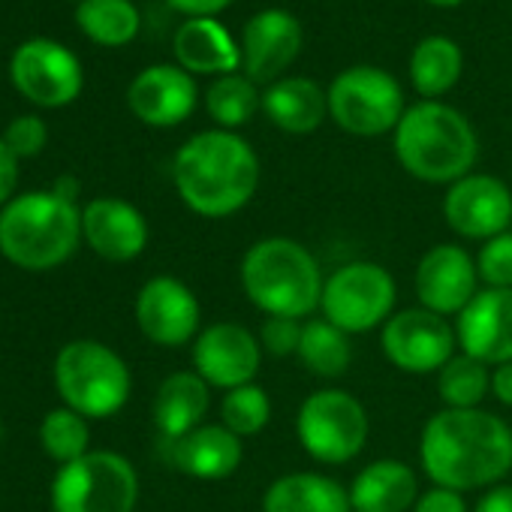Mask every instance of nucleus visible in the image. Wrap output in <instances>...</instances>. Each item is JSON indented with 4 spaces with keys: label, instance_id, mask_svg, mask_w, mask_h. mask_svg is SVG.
<instances>
[{
    "label": "nucleus",
    "instance_id": "f257e3e1",
    "mask_svg": "<svg viewBox=\"0 0 512 512\" xmlns=\"http://www.w3.org/2000/svg\"><path fill=\"white\" fill-rule=\"evenodd\" d=\"M419 461L428 479L452 491L500 485L512 470V428L482 407L434 413L419 437Z\"/></svg>",
    "mask_w": 512,
    "mask_h": 512
},
{
    "label": "nucleus",
    "instance_id": "f03ea898",
    "mask_svg": "<svg viewBox=\"0 0 512 512\" xmlns=\"http://www.w3.org/2000/svg\"><path fill=\"white\" fill-rule=\"evenodd\" d=\"M172 181L181 202L199 217H229L260 187V160L229 130H205L187 139L172 160Z\"/></svg>",
    "mask_w": 512,
    "mask_h": 512
},
{
    "label": "nucleus",
    "instance_id": "7ed1b4c3",
    "mask_svg": "<svg viewBox=\"0 0 512 512\" xmlns=\"http://www.w3.org/2000/svg\"><path fill=\"white\" fill-rule=\"evenodd\" d=\"M323 284L317 256L287 235L253 241L241 260V290L266 317H311L323 302Z\"/></svg>",
    "mask_w": 512,
    "mask_h": 512
},
{
    "label": "nucleus",
    "instance_id": "20e7f679",
    "mask_svg": "<svg viewBox=\"0 0 512 512\" xmlns=\"http://www.w3.org/2000/svg\"><path fill=\"white\" fill-rule=\"evenodd\" d=\"M82 241V208L55 190H34L0 208V253L25 272L64 266Z\"/></svg>",
    "mask_w": 512,
    "mask_h": 512
},
{
    "label": "nucleus",
    "instance_id": "39448f33",
    "mask_svg": "<svg viewBox=\"0 0 512 512\" xmlns=\"http://www.w3.org/2000/svg\"><path fill=\"white\" fill-rule=\"evenodd\" d=\"M476 133L470 121L437 100L416 103L395 127L401 166L425 184H455L476 163Z\"/></svg>",
    "mask_w": 512,
    "mask_h": 512
},
{
    "label": "nucleus",
    "instance_id": "423d86ee",
    "mask_svg": "<svg viewBox=\"0 0 512 512\" xmlns=\"http://www.w3.org/2000/svg\"><path fill=\"white\" fill-rule=\"evenodd\" d=\"M55 389L64 407L85 419H106L130 401L133 377L112 347L79 338L64 344L55 359Z\"/></svg>",
    "mask_w": 512,
    "mask_h": 512
},
{
    "label": "nucleus",
    "instance_id": "0eeeda50",
    "mask_svg": "<svg viewBox=\"0 0 512 512\" xmlns=\"http://www.w3.org/2000/svg\"><path fill=\"white\" fill-rule=\"evenodd\" d=\"M139 476L121 452L97 449L61 464L52 479L55 512H133Z\"/></svg>",
    "mask_w": 512,
    "mask_h": 512
},
{
    "label": "nucleus",
    "instance_id": "6e6552de",
    "mask_svg": "<svg viewBox=\"0 0 512 512\" xmlns=\"http://www.w3.org/2000/svg\"><path fill=\"white\" fill-rule=\"evenodd\" d=\"M368 413L362 401L341 389H320L308 395L296 416L302 449L320 464H347L368 443Z\"/></svg>",
    "mask_w": 512,
    "mask_h": 512
},
{
    "label": "nucleus",
    "instance_id": "1a4fd4ad",
    "mask_svg": "<svg viewBox=\"0 0 512 512\" xmlns=\"http://www.w3.org/2000/svg\"><path fill=\"white\" fill-rule=\"evenodd\" d=\"M398 287L380 263H347L323 284V317L347 335H362L383 326L395 311Z\"/></svg>",
    "mask_w": 512,
    "mask_h": 512
},
{
    "label": "nucleus",
    "instance_id": "9d476101",
    "mask_svg": "<svg viewBox=\"0 0 512 512\" xmlns=\"http://www.w3.org/2000/svg\"><path fill=\"white\" fill-rule=\"evenodd\" d=\"M404 112L398 82L377 67H350L329 88V115L350 136H383Z\"/></svg>",
    "mask_w": 512,
    "mask_h": 512
},
{
    "label": "nucleus",
    "instance_id": "9b49d317",
    "mask_svg": "<svg viewBox=\"0 0 512 512\" xmlns=\"http://www.w3.org/2000/svg\"><path fill=\"white\" fill-rule=\"evenodd\" d=\"M455 329L428 308H407L383 323V356L404 374H437L455 356Z\"/></svg>",
    "mask_w": 512,
    "mask_h": 512
},
{
    "label": "nucleus",
    "instance_id": "f8f14e48",
    "mask_svg": "<svg viewBox=\"0 0 512 512\" xmlns=\"http://www.w3.org/2000/svg\"><path fill=\"white\" fill-rule=\"evenodd\" d=\"M13 85L37 106L58 109L79 97L82 91V64L79 58L49 37L25 40L10 64Z\"/></svg>",
    "mask_w": 512,
    "mask_h": 512
},
{
    "label": "nucleus",
    "instance_id": "ddd939ff",
    "mask_svg": "<svg viewBox=\"0 0 512 512\" xmlns=\"http://www.w3.org/2000/svg\"><path fill=\"white\" fill-rule=\"evenodd\" d=\"M263 365V344L238 323H214L193 341V371L211 389H238L253 383Z\"/></svg>",
    "mask_w": 512,
    "mask_h": 512
},
{
    "label": "nucleus",
    "instance_id": "4468645a",
    "mask_svg": "<svg viewBox=\"0 0 512 512\" xmlns=\"http://www.w3.org/2000/svg\"><path fill=\"white\" fill-rule=\"evenodd\" d=\"M199 302L193 290L169 275L151 278L136 296L139 332L157 347H184L199 335Z\"/></svg>",
    "mask_w": 512,
    "mask_h": 512
},
{
    "label": "nucleus",
    "instance_id": "2eb2a0df",
    "mask_svg": "<svg viewBox=\"0 0 512 512\" xmlns=\"http://www.w3.org/2000/svg\"><path fill=\"white\" fill-rule=\"evenodd\" d=\"M443 214L452 232L473 241H488L509 232L512 223V193L494 175H464L455 181L443 199Z\"/></svg>",
    "mask_w": 512,
    "mask_h": 512
},
{
    "label": "nucleus",
    "instance_id": "dca6fc26",
    "mask_svg": "<svg viewBox=\"0 0 512 512\" xmlns=\"http://www.w3.org/2000/svg\"><path fill=\"white\" fill-rule=\"evenodd\" d=\"M413 284L422 308L440 317L461 314L479 293L476 260L461 244H434L422 253Z\"/></svg>",
    "mask_w": 512,
    "mask_h": 512
},
{
    "label": "nucleus",
    "instance_id": "f3484780",
    "mask_svg": "<svg viewBox=\"0 0 512 512\" xmlns=\"http://www.w3.org/2000/svg\"><path fill=\"white\" fill-rule=\"evenodd\" d=\"M455 338L461 353L482 365L512 362V290H479L458 314Z\"/></svg>",
    "mask_w": 512,
    "mask_h": 512
},
{
    "label": "nucleus",
    "instance_id": "a211bd4d",
    "mask_svg": "<svg viewBox=\"0 0 512 512\" xmlns=\"http://www.w3.org/2000/svg\"><path fill=\"white\" fill-rule=\"evenodd\" d=\"M302 49V28L287 10H263L244 25L241 64L256 85H275V79L293 64Z\"/></svg>",
    "mask_w": 512,
    "mask_h": 512
},
{
    "label": "nucleus",
    "instance_id": "6ab92c4d",
    "mask_svg": "<svg viewBox=\"0 0 512 512\" xmlns=\"http://www.w3.org/2000/svg\"><path fill=\"white\" fill-rule=\"evenodd\" d=\"M82 241L109 263H130L148 244V223L136 205L100 196L82 208Z\"/></svg>",
    "mask_w": 512,
    "mask_h": 512
},
{
    "label": "nucleus",
    "instance_id": "aec40b11",
    "mask_svg": "<svg viewBox=\"0 0 512 512\" xmlns=\"http://www.w3.org/2000/svg\"><path fill=\"white\" fill-rule=\"evenodd\" d=\"M130 112L148 127H175L190 118L196 106V85L187 70L157 64L142 70L127 91Z\"/></svg>",
    "mask_w": 512,
    "mask_h": 512
},
{
    "label": "nucleus",
    "instance_id": "412c9836",
    "mask_svg": "<svg viewBox=\"0 0 512 512\" xmlns=\"http://www.w3.org/2000/svg\"><path fill=\"white\" fill-rule=\"evenodd\" d=\"M166 446L169 464L193 479H226L244 458L241 437L226 425H199L178 440H166Z\"/></svg>",
    "mask_w": 512,
    "mask_h": 512
},
{
    "label": "nucleus",
    "instance_id": "4be33fe9",
    "mask_svg": "<svg viewBox=\"0 0 512 512\" xmlns=\"http://www.w3.org/2000/svg\"><path fill=\"white\" fill-rule=\"evenodd\" d=\"M353 512H410L419 500V479L398 458L371 461L350 482Z\"/></svg>",
    "mask_w": 512,
    "mask_h": 512
},
{
    "label": "nucleus",
    "instance_id": "5701e85b",
    "mask_svg": "<svg viewBox=\"0 0 512 512\" xmlns=\"http://www.w3.org/2000/svg\"><path fill=\"white\" fill-rule=\"evenodd\" d=\"M208 407L211 386L196 371H175L154 395V425L163 440H178L202 425Z\"/></svg>",
    "mask_w": 512,
    "mask_h": 512
},
{
    "label": "nucleus",
    "instance_id": "b1692460",
    "mask_svg": "<svg viewBox=\"0 0 512 512\" xmlns=\"http://www.w3.org/2000/svg\"><path fill=\"white\" fill-rule=\"evenodd\" d=\"M263 512H353L350 491L323 473H287L263 494Z\"/></svg>",
    "mask_w": 512,
    "mask_h": 512
},
{
    "label": "nucleus",
    "instance_id": "393cba45",
    "mask_svg": "<svg viewBox=\"0 0 512 512\" xmlns=\"http://www.w3.org/2000/svg\"><path fill=\"white\" fill-rule=\"evenodd\" d=\"M263 112L278 130L305 136L314 133L329 115V94H323L311 79H284L269 85L263 94Z\"/></svg>",
    "mask_w": 512,
    "mask_h": 512
},
{
    "label": "nucleus",
    "instance_id": "a878e982",
    "mask_svg": "<svg viewBox=\"0 0 512 512\" xmlns=\"http://www.w3.org/2000/svg\"><path fill=\"white\" fill-rule=\"evenodd\" d=\"M175 58L190 73H223L232 76L241 67V52L214 19H190L175 34Z\"/></svg>",
    "mask_w": 512,
    "mask_h": 512
},
{
    "label": "nucleus",
    "instance_id": "bb28decb",
    "mask_svg": "<svg viewBox=\"0 0 512 512\" xmlns=\"http://www.w3.org/2000/svg\"><path fill=\"white\" fill-rule=\"evenodd\" d=\"M461 49L446 37H425L410 58V79L416 91L428 100H437L440 94L452 91L461 79Z\"/></svg>",
    "mask_w": 512,
    "mask_h": 512
},
{
    "label": "nucleus",
    "instance_id": "cd10ccee",
    "mask_svg": "<svg viewBox=\"0 0 512 512\" xmlns=\"http://www.w3.org/2000/svg\"><path fill=\"white\" fill-rule=\"evenodd\" d=\"M302 365L317 374V377H341L347 374L350 362H353V344H350V335L341 332L338 326H332L326 317L323 320H308L305 329H302V344H299V353Z\"/></svg>",
    "mask_w": 512,
    "mask_h": 512
},
{
    "label": "nucleus",
    "instance_id": "c85d7f7f",
    "mask_svg": "<svg viewBox=\"0 0 512 512\" xmlns=\"http://www.w3.org/2000/svg\"><path fill=\"white\" fill-rule=\"evenodd\" d=\"M76 22L100 46H127L139 34V13L130 0H82Z\"/></svg>",
    "mask_w": 512,
    "mask_h": 512
},
{
    "label": "nucleus",
    "instance_id": "c756f323",
    "mask_svg": "<svg viewBox=\"0 0 512 512\" xmlns=\"http://www.w3.org/2000/svg\"><path fill=\"white\" fill-rule=\"evenodd\" d=\"M491 392V374L488 365H482L473 356H452L437 371V395L449 410H473L485 401Z\"/></svg>",
    "mask_w": 512,
    "mask_h": 512
},
{
    "label": "nucleus",
    "instance_id": "7c9ffc66",
    "mask_svg": "<svg viewBox=\"0 0 512 512\" xmlns=\"http://www.w3.org/2000/svg\"><path fill=\"white\" fill-rule=\"evenodd\" d=\"M40 443H43L49 458H55L58 464H70V461L91 452L88 449L91 425L82 413H76L70 407L49 410L43 425H40Z\"/></svg>",
    "mask_w": 512,
    "mask_h": 512
},
{
    "label": "nucleus",
    "instance_id": "2f4dec72",
    "mask_svg": "<svg viewBox=\"0 0 512 512\" xmlns=\"http://www.w3.org/2000/svg\"><path fill=\"white\" fill-rule=\"evenodd\" d=\"M205 106H208V115H211L220 127L232 130V127L247 124V121L256 115V109L263 106V97L256 94V85H253L250 79L232 73V76H220V79L208 88Z\"/></svg>",
    "mask_w": 512,
    "mask_h": 512
},
{
    "label": "nucleus",
    "instance_id": "473e14b6",
    "mask_svg": "<svg viewBox=\"0 0 512 512\" xmlns=\"http://www.w3.org/2000/svg\"><path fill=\"white\" fill-rule=\"evenodd\" d=\"M272 419V401L263 386L247 383L238 389H229L220 401V425H226L238 437L260 434Z\"/></svg>",
    "mask_w": 512,
    "mask_h": 512
},
{
    "label": "nucleus",
    "instance_id": "72a5a7b5",
    "mask_svg": "<svg viewBox=\"0 0 512 512\" xmlns=\"http://www.w3.org/2000/svg\"><path fill=\"white\" fill-rule=\"evenodd\" d=\"M479 281L491 290H512V232L488 238L476 256Z\"/></svg>",
    "mask_w": 512,
    "mask_h": 512
},
{
    "label": "nucleus",
    "instance_id": "f704fd0d",
    "mask_svg": "<svg viewBox=\"0 0 512 512\" xmlns=\"http://www.w3.org/2000/svg\"><path fill=\"white\" fill-rule=\"evenodd\" d=\"M7 142V148L22 160V157H37L43 148H46V124L37 118V115H22V118H13L4 130V136H0Z\"/></svg>",
    "mask_w": 512,
    "mask_h": 512
},
{
    "label": "nucleus",
    "instance_id": "c9c22d12",
    "mask_svg": "<svg viewBox=\"0 0 512 512\" xmlns=\"http://www.w3.org/2000/svg\"><path fill=\"white\" fill-rule=\"evenodd\" d=\"M302 329L305 323L302 320H290V317H269L260 329V344L266 353L284 359V356H293L299 353V344H302Z\"/></svg>",
    "mask_w": 512,
    "mask_h": 512
},
{
    "label": "nucleus",
    "instance_id": "e433bc0d",
    "mask_svg": "<svg viewBox=\"0 0 512 512\" xmlns=\"http://www.w3.org/2000/svg\"><path fill=\"white\" fill-rule=\"evenodd\" d=\"M413 512H467V503L461 497V491H452V488H428L425 494H419Z\"/></svg>",
    "mask_w": 512,
    "mask_h": 512
},
{
    "label": "nucleus",
    "instance_id": "4c0bfd02",
    "mask_svg": "<svg viewBox=\"0 0 512 512\" xmlns=\"http://www.w3.org/2000/svg\"><path fill=\"white\" fill-rule=\"evenodd\" d=\"M16 184H19V157L7 148L4 139H0V208L16 199L13 196Z\"/></svg>",
    "mask_w": 512,
    "mask_h": 512
},
{
    "label": "nucleus",
    "instance_id": "58836bf2",
    "mask_svg": "<svg viewBox=\"0 0 512 512\" xmlns=\"http://www.w3.org/2000/svg\"><path fill=\"white\" fill-rule=\"evenodd\" d=\"M166 4L184 16H193V19H208L220 10H226L232 0H166Z\"/></svg>",
    "mask_w": 512,
    "mask_h": 512
},
{
    "label": "nucleus",
    "instance_id": "ea45409f",
    "mask_svg": "<svg viewBox=\"0 0 512 512\" xmlns=\"http://www.w3.org/2000/svg\"><path fill=\"white\" fill-rule=\"evenodd\" d=\"M473 512H512V485H491Z\"/></svg>",
    "mask_w": 512,
    "mask_h": 512
},
{
    "label": "nucleus",
    "instance_id": "a19ab883",
    "mask_svg": "<svg viewBox=\"0 0 512 512\" xmlns=\"http://www.w3.org/2000/svg\"><path fill=\"white\" fill-rule=\"evenodd\" d=\"M491 395L503 407H512V362L494 368V374H491Z\"/></svg>",
    "mask_w": 512,
    "mask_h": 512
},
{
    "label": "nucleus",
    "instance_id": "79ce46f5",
    "mask_svg": "<svg viewBox=\"0 0 512 512\" xmlns=\"http://www.w3.org/2000/svg\"><path fill=\"white\" fill-rule=\"evenodd\" d=\"M428 4H434V7H458L461 0H428Z\"/></svg>",
    "mask_w": 512,
    "mask_h": 512
}]
</instances>
